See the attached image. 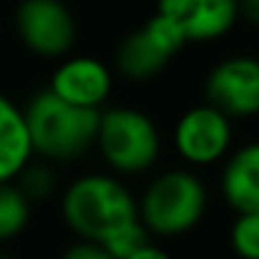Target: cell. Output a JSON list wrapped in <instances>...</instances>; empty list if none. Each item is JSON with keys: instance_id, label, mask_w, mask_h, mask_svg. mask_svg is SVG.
Wrapping results in <instances>:
<instances>
[{"instance_id": "6da1fadb", "label": "cell", "mask_w": 259, "mask_h": 259, "mask_svg": "<svg viewBox=\"0 0 259 259\" xmlns=\"http://www.w3.org/2000/svg\"><path fill=\"white\" fill-rule=\"evenodd\" d=\"M61 214L81 242L101 247L141 224L139 199L113 174H83L73 179L61 196Z\"/></svg>"}, {"instance_id": "7a4b0ae2", "label": "cell", "mask_w": 259, "mask_h": 259, "mask_svg": "<svg viewBox=\"0 0 259 259\" xmlns=\"http://www.w3.org/2000/svg\"><path fill=\"white\" fill-rule=\"evenodd\" d=\"M23 113L33 154L46 161H73L96 146L101 111L71 106L46 88L28 101Z\"/></svg>"}, {"instance_id": "3957f363", "label": "cell", "mask_w": 259, "mask_h": 259, "mask_svg": "<svg viewBox=\"0 0 259 259\" xmlns=\"http://www.w3.org/2000/svg\"><path fill=\"white\" fill-rule=\"evenodd\" d=\"M209 206V191L191 169L156 174L139 199V219L154 237H181L199 227Z\"/></svg>"}, {"instance_id": "277c9868", "label": "cell", "mask_w": 259, "mask_h": 259, "mask_svg": "<svg viewBox=\"0 0 259 259\" xmlns=\"http://www.w3.org/2000/svg\"><path fill=\"white\" fill-rule=\"evenodd\" d=\"M96 146L116 174H146L161 156V134L156 121L134 106L101 111Z\"/></svg>"}, {"instance_id": "5b68a950", "label": "cell", "mask_w": 259, "mask_h": 259, "mask_svg": "<svg viewBox=\"0 0 259 259\" xmlns=\"http://www.w3.org/2000/svg\"><path fill=\"white\" fill-rule=\"evenodd\" d=\"M186 46L184 35L164 15L154 13L139 30L128 33L116 48V68L131 81L159 76L174 56Z\"/></svg>"}, {"instance_id": "8992f818", "label": "cell", "mask_w": 259, "mask_h": 259, "mask_svg": "<svg viewBox=\"0 0 259 259\" xmlns=\"http://www.w3.org/2000/svg\"><path fill=\"white\" fill-rule=\"evenodd\" d=\"M15 30L23 46L43 58L71 53L78 28L63 0H20L15 8Z\"/></svg>"}, {"instance_id": "52a82bcc", "label": "cell", "mask_w": 259, "mask_h": 259, "mask_svg": "<svg viewBox=\"0 0 259 259\" xmlns=\"http://www.w3.org/2000/svg\"><path fill=\"white\" fill-rule=\"evenodd\" d=\"M234 141L232 118L209 103L191 106L174 126V149L191 166H211L229 156Z\"/></svg>"}, {"instance_id": "ba28073f", "label": "cell", "mask_w": 259, "mask_h": 259, "mask_svg": "<svg viewBox=\"0 0 259 259\" xmlns=\"http://www.w3.org/2000/svg\"><path fill=\"white\" fill-rule=\"evenodd\" d=\"M206 103L227 118L259 116V58L229 56L222 58L206 76Z\"/></svg>"}, {"instance_id": "9c48e42d", "label": "cell", "mask_w": 259, "mask_h": 259, "mask_svg": "<svg viewBox=\"0 0 259 259\" xmlns=\"http://www.w3.org/2000/svg\"><path fill=\"white\" fill-rule=\"evenodd\" d=\"M164 15L186 43H209L224 38L239 20V0H156Z\"/></svg>"}, {"instance_id": "30bf717a", "label": "cell", "mask_w": 259, "mask_h": 259, "mask_svg": "<svg viewBox=\"0 0 259 259\" xmlns=\"http://www.w3.org/2000/svg\"><path fill=\"white\" fill-rule=\"evenodd\" d=\"M48 91L71 106L101 111L113 91V73L93 56H71L56 66Z\"/></svg>"}, {"instance_id": "8fae6325", "label": "cell", "mask_w": 259, "mask_h": 259, "mask_svg": "<svg viewBox=\"0 0 259 259\" xmlns=\"http://www.w3.org/2000/svg\"><path fill=\"white\" fill-rule=\"evenodd\" d=\"M222 196L237 214H259V141L232 151L219 176Z\"/></svg>"}, {"instance_id": "7c38bea8", "label": "cell", "mask_w": 259, "mask_h": 259, "mask_svg": "<svg viewBox=\"0 0 259 259\" xmlns=\"http://www.w3.org/2000/svg\"><path fill=\"white\" fill-rule=\"evenodd\" d=\"M33 161V144L23 108L0 93V184L15 181Z\"/></svg>"}, {"instance_id": "4fadbf2b", "label": "cell", "mask_w": 259, "mask_h": 259, "mask_svg": "<svg viewBox=\"0 0 259 259\" xmlns=\"http://www.w3.org/2000/svg\"><path fill=\"white\" fill-rule=\"evenodd\" d=\"M30 219V201L20 194V189L10 184H0V242L18 237Z\"/></svg>"}, {"instance_id": "5bb4252c", "label": "cell", "mask_w": 259, "mask_h": 259, "mask_svg": "<svg viewBox=\"0 0 259 259\" xmlns=\"http://www.w3.org/2000/svg\"><path fill=\"white\" fill-rule=\"evenodd\" d=\"M13 184L20 189V194H23L28 201H43V199H48V196L56 191L58 176H56L51 164H46V161L33 164V161H30Z\"/></svg>"}, {"instance_id": "9a60e30c", "label": "cell", "mask_w": 259, "mask_h": 259, "mask_svg": "<svg viewBox=\"0 0 259 259\" xmlns=\"http://www.w3.org/2000/svg\"><path fill=\"white\" fill-rule=\"evenodd\" d=\"M229 244L242 259H259V214H237L229 229Z\"/></svg>"}, {"instance_id": "2e32d148", "label": "cell", "mask_w": 259, "mask_h": 259, "mask_svg": "<svg viewBox=\"0 0 259 259\" xmlns=\"http://www.w3.org/2000/svg\"><path fill=\"white\" fill-rule=\"evenodd\" d=\"M61 259H113L101 244H93V242H76L73 247H68L63 252Z\"/></svg>"}, {"instance_id": "e0dca14e", "label": "cell", "mask_w": 259, "mask_h": 259, "mask_svg": "<svg viewBox=\"0 0 259 259\" xmlns=\"http://www.w3.org/2000/svg\"><path fill=\"white\" fill-rule=\"evenodd\" d=\"M239 18L259 28V0H239Z\"/></svg>"}, {"instance_id": "ac0fdd59", "label": "cell", "mask_w": 259, "mask_h": 259, "mask_svg": "<svg viewBox=\"0 0 259 259\" xmlns=\"http://www.w3.org/2000/svg\"><path fill=\"white\" fill-rule=\"evenodd\" d=\"M126 259H171L169 257V252H164L161 247H156L154 242H149V244H144L139 252H134L131 257Z\"/></svg>"}, {"instance_id": "d6986e66", "label": "cell", "mask_w": 259, "mask_h": 259, "mask_svg": "<svg viewBox=\"0 0 259 259\" xmlns=\"http://www.w3.org/2000/svg\"><path fill=\"white\" fill-rule=\"evenodd\" d=\"M0 259H13V257H8V254H0Z\"/></svg>"}]
</instances>
